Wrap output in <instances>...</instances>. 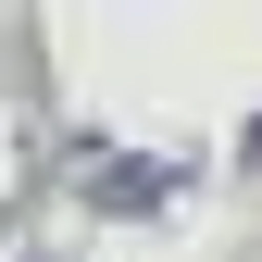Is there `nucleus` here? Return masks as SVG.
<instances>
[{
    "label": "nucleus",
    "mask_w": 262,
    "mask_h": 262,
    "mask_svg": "<svg viewBox=\"0 0 262 262\" xmlns=\"http://www.w3.org/2000/svg\"><path fill=\"white\" fill-rule=\"evenodd\" d=\"M250 150H262V138H250Z\"/></svg>",
    "instance_id": "1"
}]
</instances>
